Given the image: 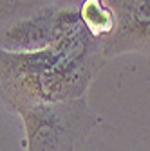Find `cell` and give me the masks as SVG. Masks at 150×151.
Here are the masks:
<instances>
[{"label": "cell", "mask_w": 150, "mask_h": 151, "mask_svg": "<svg viewBox=\"0 0 150 151\" xmlns=\"http://www.w3.org/2000/svg\"><path fill=\"white\" fill-rule=\"evenodd\" d=\"M80 20L85 31L101 43L116 31V14L107 0H80Z\"/></svg>", "instance_id": "cell-5"}, {"label": "cell", "mask_w": 150, "mask_h": 151, "mask_svg": "<svg viewBox=\"0 0 150 151\" xmlns=\"http://www.w3.org/2000/svg\"><path fill=\"white\" fill-rule=\"evenodd\" d=\"M54 2L25 6L13 13L0 29V50L27 54L47 49L54 36Z\"/></svg>", "instance_id": "cell-3"}, {"label": "cell", "mask_w": 150, "mask_h": 151, "mask_svg": "<svg viewBox=\"0 0 150 151\" xmlns=\"http://www.w3.org/2000/svg\"><path fill=\"white\" fill-rule=\"evenodd\" d=\"M116 14V31L103 43L107 60L128 52L150 56V0H107Z\"/></svg>", "instance_id": "cell-4"}, {"label": "cell", "mask_w": 150, "mask_h": 151, "mask_svg": "<svg viewBox=\"0 0 150 151\" xmlns=\"http://www.w3.org/2000/svg\"><path fill=\"white\" fill-rule=\"evenodd\" d=\"M27 151H76L100 122L85 97L63 103H38L18 111Z\"/></svg>", "instance_id": "cell-2"}, {"label": "cell", "mask_w": 150, "mask_h": 151, "mask_svg": "<svg viewBox=\"0 0 150 151\" xmlns=\"http://www.w3.org/2000/svg\"><path fill=\"white\" fill-rule=\"evenodd\" d=\"M107 61L103 43L82 22L58 31L44 50H0V101L7 111L18 113L38 103L82 99Z\"/></svg>", "instance_id": "cell-1"}, {"label": "cell", "mask_w": 150, "mask_h": 151, "mask_svg": "<svg viewBox=\"0 0 150 151\" xmlns=\"http://www.w3.org/2000/svg\"><path fill=\"white\" fill-rule=\"evenodd\" d=\"M16 6H18V0H0V16L13 11Z\"/></svg>", "instance_id": "cell-6"}]
</instances>
